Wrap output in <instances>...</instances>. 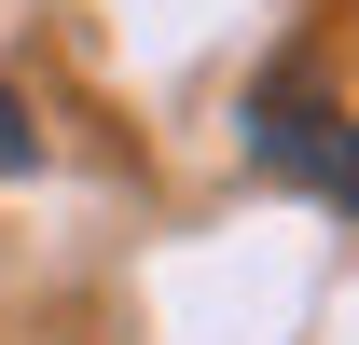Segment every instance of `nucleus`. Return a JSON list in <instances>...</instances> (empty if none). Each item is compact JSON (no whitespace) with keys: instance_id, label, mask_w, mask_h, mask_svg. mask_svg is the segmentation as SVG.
I'll return each mask as SVG.
<instances>
[{"instance_id":"f03ea898","label":"nucleus","mask_w":359,"mask_h":345,"mask_svg":"<svg viewBox=\"0 0 359 345\" xmlns=\"http://www.w3.org/2000/svg\"><path fill=\"white\" fill-rule=\"evenodd\" d=\"M28 152H42V138H28V97L0 83V166H28Z\"/></svg>"},{"instance_id":"f257e3e1","label":"nucleus","mask_w":359,"mask_h":345,"mask_svg":"<svg viewBox=\"0 0 359 345\" xmlns=\"http://www.w3.org/2000/svg\"><path fill=\"white\" fill-rule=\"evenodd\" d=\"M249 166L359 221V125H346L318 83H263V97H249Z\"/></svg>"}]
</instances>
